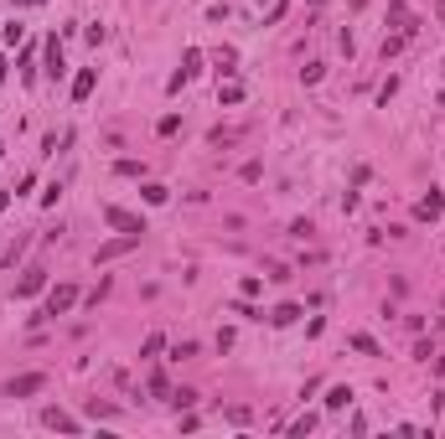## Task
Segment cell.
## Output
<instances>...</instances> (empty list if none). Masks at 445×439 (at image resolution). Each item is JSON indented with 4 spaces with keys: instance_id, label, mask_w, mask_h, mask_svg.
I'll return each instance as SVG.
<instances>
[{
    "instance_id": "obj_4",
    "label": "cell",
    "mask_w": 445,
    "mask_h": 439,
    "mask_svg": "<svg viewBox=\"0 0 445 439\" xmlns=\"http://www.w3.org/2000/svg\"><path fill=\"white\" fill-rule=\"evenodd\" d=\"M135 243H140V238H129V233H120V238H114V243H104L99 254H94V264H109V259H120V254H129V248H135Z\"/></svg>"
},
{
    "instance_id": "obj_18",
    "label": "cell",
    "mask_w": 445,
    "mask_h": 439,
    "mask_svg": "<svg viewBox=\"0 0 445 439\" xmlns=\"http://www.w3.org/2000/svg\"><path fill=\"white\" fill-rule=\"evenodd\" d=\"M435 10H440V16H445V0H435Z\"/></svg>"
},
{
    "instance_id": "obj_9",
    "label": "cell",
    "mask_w": 445,
    "mask_h": 439,
    "mask_svg": "<svg viewBox=\"0 0 445 439\" xmlns=\"http://www.w3.org/2000/svg\"><path fill=\"white\" fill-rule=\"evenodd\" d=\"M47 73H52V78H62V47H57V36L47 42Z\"/></svg>"
},
{
    "instance_id": "obj_7",
    "label": "cell",
    "mask_w": 445,
    "mask_h": 439,
    "mask_svg": "<svg viewBox=\"0 0 445 439\" xmlns=\"http://www.w3.org/2000/svg\"><path fill=\"white\" fill-rule=\"evenodd\" d=\"M94 83H99V73H94V68H83V73L73 78V99H88V93H94Z\"/></svg>"
},
{
    "instance_id": "obj_17",
    "label": "cell",
    "mask_w": 445,
    "mask_h": 439,
    "mask_svg": "<svg viewBox=\"0 0 445 439\" xmlns=\"http://www.w3.org/2000/svg\"><path fill=\"white\" fill-rule=\"evenodd\" d=\"M161 347H166V336H146V347H140V357H155Z\"/></svg>"
},
{
    "instance_id": "obj_13",
    "label": "cell",
    "mask_w": 445,
    "mask_h": 439,
    "mask_svg": "<svg viewBox=\"0 0 445 439\" xmlns=\"http://www.w3.org/2000/svg\"><path fill=\"white\" fill-rule=\"evenodd\" d=\"M150 393H161V398H171V382H166V372H150Z\"/></svg>"
},
{
    "instance_id": "obj_12",
    "label": "cell",
    "mask_w": 445,
    "mask_h": 439,
    "mask_svg": "<svg viewBox=\"0 0 445 439\" xmlns=\"http://www.w3.org/2000/svg\"><path fill=\"white\" fill-rule=\"evenodd\" d=\"M352 403V388H332L326 393V408H347Z\"/></svg>"
},
{
    "instance_id": "obj_5",
    "label": "cell",
    "mask_w": 445,
    "mask_h": 439,
    "mask_svg": "<svg viewBox=\"0 0 445 439\" xmlns=\"http://www.w3.org/2000/svg\"><path fill=\"white\" fill-rule=\"evenodd\" d=\"M445 212V196L440 192H430V196H420V207H414V217H425V222H435Z\"/></svg>"
},
{
    "instance_id": "obj_1",
    "label": "cell",
    "mask_w": 445,
    "mask_h": 439,
    "mask_svg": "<svg viewBox=\"0 0 445 439\" xmlns=\"http://www.w3.org/2000/svg\"><path fill=\"white\" fill-rule=\"evenodd\" d=\"M104 222H109L114 233H129V238H140V233H146V222H140L135 212H125V207H104Z\"/></svg>"
},
{
    "instance_id": "obj_10",
    "label": "cell",
    "mask_w": 445,
    "mask_h": 439,
    "mask_svg": "<svg viewBox=\"0 0 445 439\" xmlns=\"http://www.w3.org/2000/svg\"><path fill=\"white\" fill-rule=\"evenodd\" d=\"M295 315H300V305H280V310H269V321H274V326H290Z\"/></svg>"
},
{
    "instance_id": "obj_2",
    "label": "cell",
    "mask_w": 445,
    "mask_h": 439,
    "mask_svg": "<svg viewBox=\"0 0 445 439\" xmlns=\"http://www.w3.org/2000/svg\"><path fill=\"white\" fill-rule=\"evenodd\" d=\"M42 388H47L42 372H21V377L6 382V398H31V393H42Z\"/></svg>"
},
{
    "instance_id": "obj_6",
    "label": "cell",
    "mask_w": 445,
    "mask_h": 439,
    "mask_svg": "<svg viewBox=\"0 0 445 439\" xmlns=\"http://www.w3.org/2000/svg\"><path fill=\"white\" fill-rule=\"evenodd\" d=\"M42 424H47V429H62V434H78V419H73V414H62V408H47Z\"/></svg>"
},
{
    "instance_id": "obj_8",
    "label": "cell",
    "mask_w": 445,
    "mask_h": 439,
    "mask_svg": "<svg viewBox=\"0 0 445 439\" xmlns=\"http://www.w3.org/2000/svg\"><path fill=\"white\" fill-rule=\"evenodd\" d=\"M42 285H47V274H42V269H26V279L16 285V295H36Z\"/></svg>"
},
{
    "instance_id": "obj_14",
    "label": "cell",
    "mask_w": 445,
    "mask_h": 439,
    "mask_svg": "<svg viewBox=\"0 0 445 439\" xmlns=\"http://www.w3.org/2000/svg\"><path fill=\"white\" fill-rule=\"evenodd\" d=\"M171 403H176V408H192V403H197V393H192V388H176Z\"/></svg>"
},
{
    "instance_id": "obj_16",
    "label": "cell",
    "mask_w": 445,
    "mask_h": 439,
    "mask_svg": "<svg viewBox=\"0 0 445 439\" xmlns=\"http://www.w3.org/2000/svg\"><path fill=\"white\" fill-rule=\"evenodd\" d=\"M88 419H114V408H109V403H99V398H94V403H88Z\"/></svg>"
},
{
    "instance_id": "obj_11",
    "label": "cell",
    "mask_w": 445,
    "mask_h": 439,
    "mask_svg": "<svg viewBox=\"0 0 445 439\" xmlns=\"http://www.w3.org/2000/svg\"><path fill=\"white\" fill-rule=\"evenodd\" d=\"M352 347H358L362 357H383V347H378V341H373V336H352Z\"/></svg>"
},
{
    "instance_id": "obj_19",
    "label": "cell",
    "mask_w": 445,
    "mask_h": 439,
    "mask_svg": "<svg viewBox=\"0 0 445 439\" xmlns=\"http://www.w3.org/2000/svg\"><path fill=\"white\" fill-rule=\"evenodd\" d=\"M0 83H6V62H0Z\"/></svg>"
},
{
    "instance_id": "obj_15",
    "label": "cell",
    "mask_w": 445,
    "mask_h": 439,
    "mask_svg": "<svg viewBox=\"0 0 445 439\" xmlns=\"http://www.w3.org/2000/svg\"><path fill=\"white\" fill-rule=\"evenodd\" d=\"M311 429H316V419H311V414H306V419H295V424H290V434H295V439H306V434H311Z\"/></svg>"
},
{
    "instance_id": "obj_3",
    "label": "cell",
    "mask_w": 445,
    "mask_h": 439,
    "mask_svg": "<svg viewBox=\"0 0 445 439\" xmlns=\"http://www.w3.org/2000/svg\"><path fill=\"white\" fill-rule=\"evenodd\" d=\"M73 305H78V289L73 285H57V289H52V300H47V315H68Z\"/></svg>"
}]
</instances>
